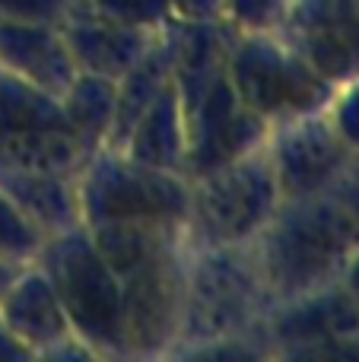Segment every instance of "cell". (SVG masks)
<instances>
[{"label":"cell","mask_w":359,"mask_h":362,"mask_svg":"<svg viewBox=\"0 0 359 362\" xmlns=\"http://www.w3.org/2000/svg\"><path fill=\"white\" fill-rule=\"evenodd\" d=\"M32 245H35V235H32L29 216L0 191V257L19 264V257H23Z\"/></svg>","instance_id":"obj_1"},{"label":"cell","mask_w":359,"mask_h":362,"mask_svg":"<svg viewBox=\"0 0 359 362\" xmlns=\"http://www.w3.org/2000/svg\"><path fill=\"white\" fill-rule=\"evenodd\" d=\"M16 274H19V264H16V261H6V257H0V296H4V289L10 286Z\"/></svg>","instance_id":"obj_2"}]
</instances>
